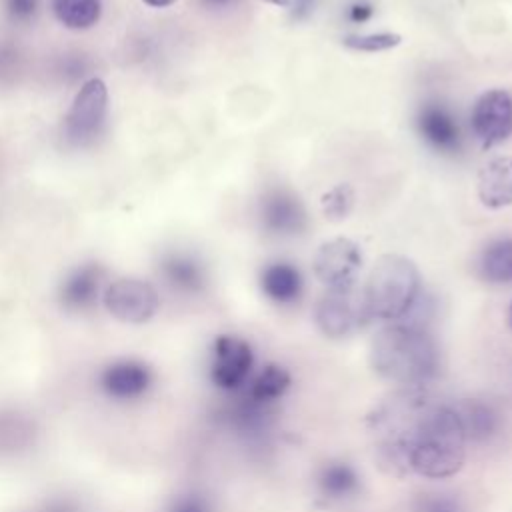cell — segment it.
I'll return each instance as SVG.
<instances>
[{
  "mask_svg": "<svg viewBox=\"0 0 512 512\" xmlns=\"http://www.w3.org/2000/svg\"><path fill=\"white\" fill-rule=\"evenodd\" d=\"M32 424L20 414H0V448L18 450L32 440Z\"/></svg>",
  "mask_w": 512,
  "mask_h": 512,
  "instance_id": "cell-21",
  "label": "cell"
},
{
  "mask_svg": "<svg viewBox=\"0 0 512 512\" xmlns=\"http://www.w3.org/2000/svg\"><path fill=\"white\" fill-rule=\"evenodd\" d=\"M508 326H510V330H512V302H510V306H508Z\"/></svg>",
  "mask_w": 512,
  "mask_h": 512,
  "instance_id": "cell-33",
  "label": "cell"
},
{
  "mask_svg": "<svg viewBox=\"0 0 512 512\" xmlns=\"http://www.w3.org/2000/svg\"><path fill=\"white\" fill-rule=\"evenodd\" d=\"M234 0H200V4L202 6H206V8H214V10H218V8H226V6H230Z\"/></svg>",
  "mask_w": 512,
  "mask_h": 512,
  "instance_id": "cell-30",
  "label": "cell"
},
{
  "mask_svg": "<svg viewBox=\"0 0 512 512\" xmlns=\"http://www.w3.org/2000/svg\"><path fill=\"white\" fill-rule=\"evenodd\" d=\"M292 6H294L292 8L294 18H306L312 12V8L316 6V0H294Z\"/></svg>",
  "mask_w": 512,
  "mask_h": 512,
  "instance_id": "cell-28",
  "label": "cell"
},
{
  "mask_svg": "<svg viewBox=\"0 0 512 512\" xmlns=\"http://www.w3.org/2000/svg\"><path fill=\"white\" fill-rule=\"evenodd\" d=\"M252 366L254 354L244 338L222 334L214 340L210 378L218 388L238 392L248 382Z\"/></svg>",
  "mask_w": 512,
  "mask_h": 512,
  "instance_id": "cell-6",
  "label": "cell"
},
{
  "mask_svg": "<svg viewBox=\"0 0 512 512\" xmlns=\"http://www.w3.org/2000/svg\"><path fill=\"white\" fill-rule=\"evenodd\" d=\"M374 14V8H372V4H368V2H364V0H358V2H354L350 8H348V18L352 20V22H356V24H362V22H366L370 16Z\"/></svg>",
  "mask_w": 512,
  "mask_h": 512,
  "instance_id": "cell-27",
  "label": "cell"
},
{
  "mask_svg": "<svg viewBox=\"0 0 512 512\" xmlns=\"http://www.w3.org/2000/svg\"><path fill=\"white\" fill-rule=\"evenodd\" d=\"M470 126L484 148L508 140L512 134V96L502 88L486 90L472 108Z\"/></svg>",
  "mask_w": 512,
  "mask_h": 512,
  "instance_id": "cell-7",
  "label": "cell"
},
{
  "mask_svg": "<svg viewBox=\"0 0 512 512\" xmlns=\"http://www.w3.org/2000/svg\"><path fill=\"white\" fill-rule=\"evenodd\" d=\"M262 226L276 236H294L304 230L306 212L298 198L284 190H272L260 204Z\"/></svg>",
  "mask_w": 512,
  "mask_h": 512,
  "instance_id": "cell-11",
  "label": "cell"
},
{
  "mask_svg": "<svg viewBox=\"0 0 512 512\" xmlns=\"http://www.w3.org/2000/svg\"><path fill=\"white\" fill-rule=\"evenodd\" d=\"M264 2H270V4H276V6H288L290 0H264Z\"/></svg>",
  "mask_w": 512,
  "mask_h": 512,
  "instance_id": "cell-32",
  "label": "cell"
},
{
  "mask_svg": "<svg viewBox=\"0 0 512 512\" xmlns=\"http://www.w3.org/2000/svg\"><path fill=\"white\" fill-rule=\"evenodd\" d=\"M316 486L326 500H344L358 492L360 476L348 462H328L320 468Z\"/></svg>",
  "mask_w": 512,
  "mask_h": 512,
  "instance_id": "cell-19",
  "label": "cell"
},
{
  "mask_svg": "<svg viewBox=\"0 0 512 512\" xmlns=\"http://www.w3.org/2000/svg\"><path fill=\"white\" fill-rule=\"evenodd\" d=\"M370 364L390 382L424 386L438 374L440 350L432 334L418 322H390L372 338Z\"/></svg>",
  "mask_w": 512,
  "mask_h": 512,
  "instance_id": "cell-1",
  "label": "cell"
},
{
  "mask_svg": "<svg viewBox=\"0 0 512 512\" xmlns=\"http://www.w3.org/2000/svg\"><path fill=\"white\" fill-rule=\"evenodd\" d=\"M160 272L168 286L184 294L200 292L206 284V274L202 264L184 254H172L164 258L160 264Z\"/></svg>",
  "mask_w": 512,
  "mask_h": 512,
  "instance_id": "cell-17",
  "label": "cell"
},
{
  "mask_svg": "<svg viewBox=\"0 0 512 512\" xmlns=\"http://www.w3.org/2000/svg\"><path fill=\"white\" fill-rule=\"evenodd\" d=\"M106 108V84L100 78H90L82 84L64 118V138L74 146H84L92 142L100 134L106 118Z\"/></svg>",
  "mask_w": 512,
  "mask_h": 512,
  "instance_id": "cell-3",
  "label": "cell"
},
{
  "mask_svg": "<svg viewBox=\"0 0 512 512\" xmlns=\"http://www.w3.org/2000/svg\"><path fill=\"white\" fill-rule=\"evenodd\" d=\"M164 512H214V506L210 498L200 492H184L174 496Z\"/></svg>",
  "mask_w": 512,
  "mask_h": 512,
  "instance_id": "cell-25",
  "label": "cell"
},
{
  "mask_svg": "<svg viewBox=\"0 0 512 512\" xmlns=\"http://www.w3.org/2000/svg\"><path fill=\"white\" fill-rule=\"evenodd\" d=\"M412 512H468L466 504L450 492H422L412 500Z\"/></svg>",
  "mask_w": 512,
  "mask_h": 512,
  "instance_id": "cell-22",
  "label": "cell"
},
{
  "mask_svg": "<svg viewBox=\"0 0 512 512\" xmlns=\"http://www.w3.org/2000/svg\"><path fill=\"white\" fill-rule=\"evenodd\" d=\"M460 424L464 428L466 440L470 442H488L500 430V412L486 400L468 398L454 404Z\"/></svg>",
  "mask_w": 512,
  "mask_h": 512,
  "instance_id": "cell-13",
  "label": "cell"
},
{
  "mask_svg": "<svg viewBox=\"0 0 512 512\" xmlns=\"http://www.w3.org/2000/svg\"><path fill=\"white\" fill-rule=\"evenodd\" d=\"M104 304L114 318L142 324L156 314L160 300L152 284L138 278H122L106 288Z\"/></svg>",
  "mask_w": 512,
  "mask_h": 512,
  "instance_id": "cell-8",
  "label": "cell"
},
{
  "mask_svg": "<svg viewBox=\"0 0 512 512\" xmlns=\"http://www.w3.org/2000/svg\"><path fill=\"white\" fill-rule=\"evenodd\" d=\"M44 512H78V508L68 500H56V502H50L44 508Z\"/></svg>",
  "mask_w": 512,
  "mask_h": 512,
  "instance_id": "cell-29",
  "label": "cell"
},
{
  "mask_svg": "<svg viewBox=\"0 0 512 512\" xmlns=\"http://www.w3.org/2000/svg\"><path fill=\"white\" fill-rule=\"evenodd\" d=\"M98 382L106 396L114 400H134L152 386V372L142 362L118 360L102 370Z\"/></svg>",
  "mask_w": 512,
  "mask_h": 512,
  "instance_id": "cell-10",
  "label": "cell"
},
{
  "mask_svg": "<svg viewBox=\"0 0 512 512\" xmlns=\"http://www.w3.org/2000/svg\"><path fill=\"white\" fill-rule=\"evenodd\" d=\"M400 42V36L390 34V32H380V34H366V36H348L344 40L346 46L354 50H364V52H378L392 48Z\"/></svg>",
  "mask_w": 512,
  "mask_h": 512,
  "instance_id": "cell-24",
  "label": "cell"
},
{
  "mask_svg": "<svg viewBox=\"0 0 512 512\" xmlns=\"http://www.w3.org/2000/svg\"><path fill=\"white\" fill-rule=\"evenodd\" d=\"M416 126L422 136V140L442 152V154H454L460 152L462 146V134L460 126L454 118V114L442 106V104H424L418 110Z\"/></svg>",
  "mask_w": 512,
  "mask_h": 512,
  "instance_id": "cell-9",
  "label": "cell"
},
{
  "mask_svg": "<svg viewBox=\"0 0 512 512\" xmlns=\"http://www.w3.org/2000/svg\"><path fill=\"white\" fill-rule=\"evenodd\" d=\"M420 272L416 264L398 254H386L374 264L362 290L370 320L402 322L420 302Z\"/></svg>",
  "mask_w": 512,
  "mask_h": 512,
  "instance_id": "cell-2",
  "label": "cell"
},
{
  "mask_svg": "<svg viewBox=\"0 0 512 512\" xmlns=\"http://www.w3.org/2000/svg\"><path fill=\"white\" fill-rule=\"evenodd\" d=\"M478 198L492 210L512 204V156H494L480 168Z\"/></svg>",
  "mask_w": 512,
  "mask_h": 512,
  "instance_id": "cell-12",
  "label": "cell"
},
{
  "mask_svg": "<svg viewBox=\"0 0 512 512\" xmlns=\"http://www.w3.org/2000/svg\"><path fill=\"white\" fill-rule=\"evenodd\" d=\"M56 18L72 30H86L100 18V0H52Z\"/></svg>",
  "mask_w": 512,
  "mask_h": 512,
  "instance_id": "cell-20",
  "label": "cell"
},
{
  "mask_svg": "<svg viewBox=\"0 0 512 512\" xmlns=\"http://www.w3.org/2000/svg\"><path fill=\"white\" fill-rule=\"evenodd\" d=\"M352 204H354V194L346 184L332 188L322 200L324 214L330 218H344L352 210Z\"/></svg>",
  "mask_w": 512,
  "mask_h": 512,
  "instance_id": "cell-23",
  "label": "cell"
},
{
  "mask_svg": "<svg viewBox=\"0 0 512 512\" xmlns=\"http://www.w3.org/2000/svg\"><path fill=\"white\" fill-rule=\"evenodd\" d=\"M290 384H292V376L284 366L268 364L252 380H248L240 388V392H244L248 398L260 404L274 406V402L286 394Z\"/></svg>",
  "mask_w": 512,
  "mask_h": 512,
  "instance_id": "cell-18",
  "label": "cell"
},
{
  "mask_svg": "<svg viewBox=\"0 0 512 512\" xmlns=\"http://www.w3.org/2000/svg\"><path fill=\"white\" fill-rule=\"evenodd\" d=\"M370 320L364 296L352 288L326 290L316 304V324L330 338L350 336Z\"/></svg>",
  "mask_w": 512,
  "mask_h": 512,
  "instance_id": "cell-4",
  "label": "cell"
},
{
  "mask_svg": "<svg viewBox=\"0 0 512 512\" xmlns=\"http://www.w3.org/2000/svg\"><path fill=\"white\" fill-rule=\"evenodd\" d=\"M142 2L152 8H166V6H172L176 0H142Z\"/></svg>",
  "mask_w": 512,
  "mask_h": 512,
  "instance_id": "cell-31",
  "label": "cell"
},
{
  "mask_svg": "<svg viewBox=\"0 0 512 512\" xmlns=\"http://www.w3.org/2000/svg\"><path fill=\"white\" fill-rule=\"evenodd\" d=\"M102 270L98 264H86L76 268L60 286V302L66 310H86L90 308L100 290Z\"/></svg>",
  "mask_w": 512,
  "mask_h": 512,
  "instance_id": "cell-14",
  "label": "cell"
},
{
  "mask_svg": "<svg viewBox=\"0 0 512 512\" xmlns=\"http://www.w3.org/2000/svg\"><path fill=\"white\" fill-rule=\"evenodd\" d=\"M478 272L490 284H512V236L494 238L482 248Z\"/></svg>",
  "mask_w": 512,
  "mask_h": 512,
  "instance_id": "cell-16",
  "label": "cell"
},
{
  "mask_svg": "<svg viewBox=\"0 0 512 512\" xmlns=\"http://www.w3.org/2000/svg\"><path fill=\"white\" fill-rule=\"evenodd\" d=\"M312 266L328 290L352 288L362 268V252L350 238H334L318 248Z\"/></svg>",
  "mask_w": 512,
  "mask_h": 512,
  "instance_id": "cell-5",
  "label": "cell"
},
{
  "mask_svg": "<svg viewBox=\"0 0 512 512\" xmlns=\"http://www.w3.org/2000/svg\"><path fill=\"white\" fill-rule=\"evenodd\" d=\"M6 14L16 22H28L38 12V0H4Z\"/></svg>",
  "mask_w": 512,
  "mask_h": 512,
  "instance_id": "cell-26",
  "label": "cell"
},
{
  "mask_svg": "<svg viewBox=\"0 0 512 512\" xmlns=\"http://www.w3.org/2000/svg\"><path fill=\"white\" fill-rule=\"evenodd\" d=\"M262 292L276 304H294L302 296V274L290 262H272L260 274Z\"/></svg>",
  "mask_w": 512,
  "mask_h": 512,
  "instance_id": "cell-15",
  "label": "cell"
}]
</instances>
